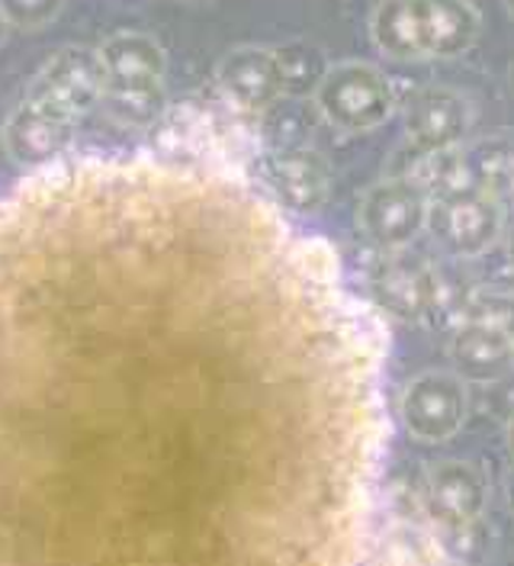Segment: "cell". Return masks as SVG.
Wrapping results in <instances>:
<instances>
[{"mask_svg":"<svg viewBox=\"0 0 514 566\" xmlns=\"http://www.w3.org/2000/svg\"><path fill=\"white\" fill-rule=\"evenodd\" d=\"M470 412V389L453 370H424L411 377L399 392L396 416L411 441L444 444L450 441Z\"/></svg>","mask_w":514,"mask_h":566,"instance_id":"7","label":"cell"},{"mask_svg":"<svg viewBox=\"0 0 514 566\" xmlns=\"http://www.w3.org/2000/svg\"><path fill=\"white\" fill-rule=\"evenodd\" d=\"M312 104L322 119L342 133H374L392 109H396V87L392 81L370 62H335L318 81Z\"/></svg>","mask_w":514,"mask_h":566,"instance_id":"5","label":"cell"},{"mask_svg":"<svg viewBox=\"0 0 514 566\" xmlns=\"http://www.w3.org/2000/svg\"><path fill=\"white\" fill-rule=\"evenodd\" d=\"M428 515L447 528H470L485 515L489 480L476 463L447 458L428 467L424 473Z\"/></svg>","mask_w":514,"mask_h":566,"instance_id":"11","label":"cell"},{"mask_svg":"<svg viewBox=\"0 0 514 566\" xmlns=\"http://www.w3.org/2000/svg\"><path fill=\"white\" fill-rule=\"evenodd\" d=\"M505 441H508V451H512L514 458V412L512 419H508V424H505Z\"/></svg>","mask_w":514,"mask_h":566,"instance_id":"20","label":"cell"},{"mask_svg":"<svg viewBox=\"0 0 514 566\" xmlns=\"http://www.w3.org/2000/svg\"><path fill=\"white\" fill-rule=\"evenodd\" d=\"M283 69V81H286V94L306 97L315 94L318 81L325 77V71L332 69V62L325 59V52L312 42H290L274 49Z\"/></svg>","mask_w":514,"mask_h":566,"instance_id":"17","label":"cell"},{"mask_svg":"<svg viewBox=\"0 0 514 566\" xmlns=\"http://www.w3.org/2000/svg\"><path fill=\"white\" fill-rule=\"evenodd\" d=\"M7 27H10V23H7L3 13H0V45H3V39H7Z\"/></svg>","mask_w":514,"mask_h":566,"instance_id":"21","label":"cell"},{"mask_svg":"<svg viewBox=\"0 0 514 566\" xmlns=\"http://www.w3.org/2000/svg\"><path fill=\"white\" fill-rule=\"evenodd\" d=\"M406 139L418 158H434L457 151L473 129V104L460 91L431 84L415 91L406 104Z\"/></svg>","mask_w":514,"mask_h":566,"instance_id":"9","label":"cell"},{"mask_svg":"<svg viewBox=\"0 0 514 566\" xmlns=\"http://www.w3.org/2000/svg\"><path fill=\"white\" fill-rule=\"evenodd\" d=\"M431 197L415 177H382L357 207V226L364 239L379 251H402L428 229Z\"/></svg>","mask_w":514,"mask_h":566,"instance_id":"6","label":"cell"},{"mask_svg":"<svg viewBox=\"0 0 514 566\" xmlns=\"http://www.w3.org/2000/svg\"><path fill=\"white\" fill-rule=\"evenodd\" d=\"M187 3H206V0H187Z\"/></svg>","mask_w":514,"mask_h":566,"instance_id":"24","label":"cell"},{"mask_svg":"<svg viewBox=\"0 0 514 566\" xmlns=\"http://www.w3.org/2000/svg\"><path fill=\"white\" fill-rule=\"evenodd\" d=\"M103 69V101L136 119L155 116L165 104V49L145 33H113L97 49Z\"/></svg>","mask_w":514,"mask_h":566,"instance_id":"4","label":"cell"},{"mask_svg":"<svg viewBox=\"0 0 514 566\" xmlns=\"http://www.w3.org/2000/svg\"><path fill=\"white\" fill-rule=\"evenodd\" d=\"M428 229L450 258H482L505 235V207L476 184L460 151L434 155Z\"/></svg>","mask_w":514,"mask_h":566,"instance_id":"3","label":"cell"},{"mask_svg":"<svg viewBox=\"0 0 514 566\" xmlns=\"http://www.w3.org/2000/svg\"><path fill=\"white\" fill-rule=\"evenodd\" d=\"M512 87H514V65H512Z\"/></svg>","mask_w":514,"mask_h":566,"instance_id":"25","label":"cell"},{"mask_svg":"<svg viewBox=\"0 0 514 566\" xmlns=\"http://www.w3.org/2000/svg\"><path fill=\"white\" fill-rule=\"evenodd\" d=\"M438 277L418 261H386L374 274V306L386 316L424 318L438 303Z\"/></svg>","mask_w":514,"mask_h":566,"instance_id":"16","label":"cell"},{"mask_svg":"<svg viewBox=\"0 0 514 566\" xmlns=\"http://www.w3.org/2000/svg\"><path fill=\"white\" fill-rule=\"evenodd\" d=\"M71 142H74V123H65L30 101H20L3 123L7 155L27 171L65 158L71 151Z\"/></svg>","mask_w":514,"mask_h":566,"instance_id":"12","label":"cell"},{"mask_svg":"<svg viewBox=\"0 0 514 566\" xmlns=\"http://www.w3.org/2000/svg\"><path fill=\"white\" fill-rule=\"evenodd\" d=\"M65 0H0V13L10 27L42 30L62 13Z\"/></svg>","mask_w":514,"mask_h":566,"instance_id":"18","label":"cell"},{"mask_svg":"<svg viewBox=\"0 0 514 566\" xmlns=\"http://www.w3.org/2000/svg\"><path fill=\"white\" fill-rule=\"evenodd\" d=\"M364 566H460V560L428 522L382 515Z\"/></svg>","mask_w":514,"mask_h":566,"instance_id":"13","label":"cell"},{"mask_svg":"<svg viewBox=\"0 0 514 566\" xmlns=\"http://www.w3.org/2000/svg\"><path fill=\"white\" fill-rule=\"evenodd\" d=\"M505 499H508V509L514 512V467L512 473H508V480H505Z\"/></svg>","mask_w":514,"mask_h":566,"instance_id":"19","label":"cell"},{"mask_svg":"<svg viewBox=\"0 0 514 566\" xmlns=\"http://www.w3.org/2000/svg\"><path fill=\"white\" fill-rule=\"evenodd\" d=\"M261 177L290 212L318 210L332 190V175L325 161L308 148H283L271 155Z\"/></svg>","mask_w":514,"mask_h":566,"instance_id":"15","label":"cell"},{"mask_svg":"<svg viewBox=\"0 0 514 566\" xmlns=\"http://www.w3.org/2000/svg\"><path fill=\"white\" fill-rule=\"evenodd\" d=\"M508 258H512V268H514V232L508 235Z\"/></svg>","mask_w":514,"mask_h":566,"instance_id":"22","label":"cell"},{"mask_svg":"<svg viewBox=\"0 0 514 566\" xmlns=\"http://www.w3.org/2000/svg\"><path fill=\"white\" fill-rule=\"evenodd\" d=\"M450 360L460 380H499L514 367V338L502 322L476 318L453 332Z\"/></svg>","mask_w":514,"mask_h":566,"instance_id":"14","label":"cell"},{"mask_svg":"<svg viewBox=\"0 0 514 566\" xmlns=\"http://www.w3.org/2000/svg\"><path fill=\"white\" fill-rule=\"evenodd\" d=\"M216 84L222 97L241 113L271 109L286 97V81L274 49L264 45H239L222 55L216 65Z\"/></svg>","mask_w":514,"mask_h":566,"instance_id":"10","label":"cell"},{"mask_svg":"<svg viewBox=\"0 0 514 566\" xmlns=\"http://www.w3.org/2000/svg\"><path fill=\"white\" fill-rule=\"evenodd\" d=\"M482 33L470 0H379L370 13V39L392 62H450L466 55Z\"/></svg>","mask_w":514,"mask_h":566,"instance_id":"2","label":"cell"},{"mask_svg":"<svg viewBox=\"0 0 514 566\" xmlns=\"http://www.w3.org/2000/svg\"><path fill=\"white\" fill-rule=\"evenodd\" d=\"M389 328L235 151L0 193V566H364Z\"/></svg>","mask_w":514,"mask_h":566,"instance_id":"1","label":"cell"},{"mask_svg":"<svg viewBox=\"0 0 514 566\" xmlns=\"http://www.w3.org/2000/svg\"><path fill=\"white\" fill-rule=\"evenodd\" d=\"M505 7H508V13H512V20H514V0H505Z\"/></svg>","mask_w":514,"mask_h":566,"instance_id":"23","label":"cell"},{"mask_svg":"<svg viewBox=\"0 0 514 566\" xmlns=\"http://www.w3.org/2000/svg\"><path fill=\"white\" fill-rule=\"evenodd\" d=\"M23 101L65 123H77L81 116H87L94 106L103 104V69L97 49L69 45L52 55L35 71Z\"/></svg>","mask_w":514,"mask_h":566,"instance_id":"8","label":"cell"}]
</instances>
